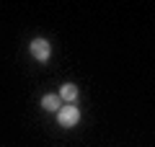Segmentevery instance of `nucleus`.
I'll use <instances>...</instances> for the list:
<instances>
[{
    "label": "nucleus",
    "instance_id": "f257e3e1",
    "mask_svg": "<svg viewBox=\"0 0 155 147\" xmlns=\"http://www.w3.org/2000/svg\"><path fill=\"white\" fill-rule=\"evenodd\" d=\"M78 119H80V111H78L72 103L62 106V109L57 111V121H60V126H65V129L75 126V124H78Z\"/></svg>",
    "mask_w": 155,
    "mask_h": 147
},
{
    "label": "nucleus",
    "instance_id": "f03ea898",
    "mask_svg": "<svg viewBox=\"0 0 155 147\" xmlns=\"http://www.w3.org/2000/svg\"><path fill=\"white\" fill-rule=\"evenodd\" d=\"M31 54L36 57L39 62H47V60H49V54H52L49 41H47V39H34V41H31Z\"/></svg>",
    "mask_w": 155,
    "mask_h": 147
},
{
    "label": "nucleus",
    "instance_id": "7ed1b4c3",
    "mask_svg": "<svg viewBox=\"0 0 155 147\" xmlns=\"http://www.w3.org/2000/svg\"><path fill=\"white\" fill-rule=\"evenodd\" d=\"M78 98V88L72 85V83H65V85L60 88V101H67V103H72Z\"/></svg>",
    "mask_w": 155,
    "mask_h": 147
},
{
    "label": "nucleus",
    "instance_id": "20e7f679",
    "mask_svg": "<svg viewBox=\"0 0 155 147\" xmlns=\"http://www.w3.org/2000/svg\"><path fill=\"white\" fill-rule=\"evenodd\" d=\"M41 109H44V111H60L62 109L60 96H44V98H41Z\"/></svg>",
    "mask_w": 155,
    "mask_h": 147
}]
</instances>
